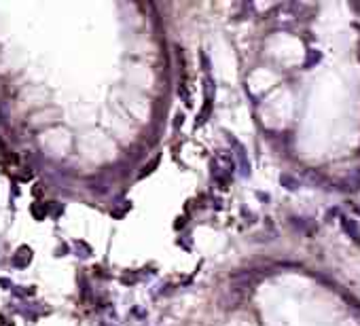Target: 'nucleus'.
<instances>
[{"mask_svg": "<svg viewBox=\"0 0 360 326\" xmlns=\"http://www.w3.org/2000/svg\"><path fill=\"white\" fill-rule=\"evenodd\" d=\"M214 94H216L214 81H212L210 74H206V79H203V102L212 104V102H214Z\"/></svg>", "mask_w": 360, "mask_h": 326, "instance_id": "obj_4", "label": "nucleus"}, {"mask_svg": "<svg viewBox=\"0 0 360 326\" xmlns=\"http://www.w3.org/2000/svg\"><path fill=\"white\" fill-rule=\"evenodd\" d=\"M231 142L235 144V159H237L239 174H242L244 178H248V176H250V161H248V155H246V148L242 144H237L233 138H231Z\"/></svg>", "mask_w": 360, "mask_h": 326, "instance_id": "obj_1", "label": "nucleus"}, {"mask_svg": "<svg viewBox=\"0 0 360 326\" xmlns=\"http://www.w3.org/2000/svg\"><path fill=\"white\" fill-rule=\"evenodd\" d=\"M280 184H282V187H284L286 191H293V193L301 189V182L296 180L295 176H291V174H282V176H280Z\"/></svg>", "mask_w": 360, "mask_h": 326, "instance_id": "obj_6", "label": "nucleus"}, {"mask_svg": "<svg viewBox=\"0 0 360 326\" xmlns=\"http://www.w3.org/2000/svg\"><path fill=\"white\" fill-rule=\"evenodd\" d=\"M66 252H68V246H66V244L58 248V257H64V254H66Z\"/></svg>", "mask_w": 360, "mask_h": 326, "instance_id": "obj_11", "label": "nucleus"}, {"mask_svg": "<svg viewBox=\"0 0 360 326\" xmlns=\"http://www.w3.org/2000/svg\"><path fill=\"white\" fill-rule=\"evenodd\" d=\"M182 119H185L182 115H178V117H176V127H180V125H182Z\"/></svg>", "mask_w": 360, "mask_h": 326, "instance_id": "obj_14", "label": "nucleus"}, {"mask_svg": "<svg viewBox=\"0 0 360 326\" xmlns=\"http://www.w3.org/2000/svg\"><path fill=\"white\" fill-rule=\"evenodd\" d=\"M0 286H4L6 290H13V288H15V286H13V282L6 280V278H0Z\"/></svg>", "mask_w": 360, "mask_h": 326, "instance_id": "obj_10", "label": "nucleus"}, {"mask_svg": "<svg viewBox=\"0 0 360 326\" xmlns=\"http://www.w3.org/2000/svg\"><path fill=\"white\" fill-rule=\"evenodd\" d=\"M42 193V189H40V184H34V195H40Z\"/></svg>", "mask_w": 360, "mask_h": 326, "instance_id": "obj_13", "label": "nucleus"}, {"mask_svg": "<svg viewBox=\"0 0 360 326\" xmlns=\"http://www.w3.org/2000/svg\"><path fill=\"white\" fill-rule=\"evenodd\" d=\"M0 326H13V322H9V320H6V318H4L2 314H0Z\"/></svg>", "mask_w": 360, "mask_h": 326, "instance_id": "obj_12", "label": "nucleus"}, {"mask_svg": "<svg viewBox=\"0 0 360 326\" xmlns=\"http://www.w3.org/2000/svg\"><path fill=\"white\" fill-rule=\"evenodd\" d=\"M74 248H76V252H79V257H91V246L89 244H85L83 239H76L74 242Z\"/></svg>", "mask_w": 360, "mask_h": 326, "instance_id": "obj_8", "label": "nucleus"}, {"mask_svg": "<svg viewBox=\"0 0 360 326\" xmlns=\"http://www.w3.org/2000/svg\"><path fill=\"white\" fill-rule=\"evenodd\" d=\"M49 203H42V201H34L30 205V214L34 216V221H45V218L49 216Z\"/></svg>", "mask_w": 360, "mask_h": 326, "instance_id": "obj_3", "label": "nucleus"}, {"mask_svg": "<svg viewBox=\"0 0 360 326\" xmlns=\"http://www.w3.org/2000/svg\"><path fill=\"white\" fill-rule=\"evenodd\" d=\"M210 108H212V104H208L206 102V106H203V110L199 112V117H197V127H199L203 121H208V115H210Z\"/></svg>", "mask_w": 360, "mask_h": 326, "instance_id": "obj_9", "label": "nucleus"}, {"mask_svg": "<svg viewBox=\"0 0 360 326\" xmlns=\"http://www.w3.org/2000/svg\"><path fill=\"white\" fill-rule=\"evenodd\" d=\"M341 227L345 229V233H348V235L354 239V242H360V231H358V225L354 221H350V218L341 216Z\"/></svg>", "mask_w": 360, "mask_h": 326, "instance_id": "obj_5", "label": "nucleus"}, {"mask_svg": "<svg viewBox=\"0 0 360 326\" xmlns=\"http://www.w3.org/2000/svg\"><path fill=\"white\" fill-rule=\"evenodd\" d=\"M30 261H32V248L30 246H19L17 252L13 254L11 263L15 267H19V269H24V267L30 265Z\"/></svg>", "mask_w": 360, "mask_h": 326, "instance_id": "obj_2", "label": "nucleus"}, {"mask_svg": "<svg viewBox=\"0 0 360 326\" xmlns=\"http://www.w3.org/2000/svg\"><path fill=\"white\" fill-rule=\"evenodd\" d=\"M320 60H322V53L318 51V49H309L307 55H305V62H303V68H305V70L314 68L316 64H320Z\"/></svg>", "mask_w": 360, "mask_h": 326, "instance_id": "obj_7", "label": "nucleus"}]
</instances>
